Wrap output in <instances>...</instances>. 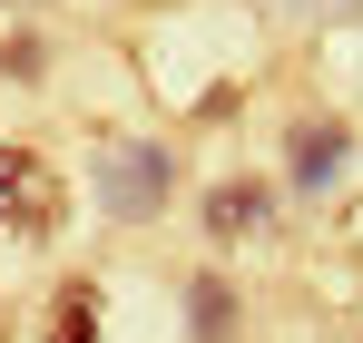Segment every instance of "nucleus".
Wrapping results in <instances>:
<instances>
[{
  "label": "nucleus",
  "instance_id": "f257e3e1",
  "mask_svg": "<svg viewBox=\"0 0 363 343\" xmlns=\"http://www.w3.org/2000/svg\"><path fill=\"white\" fill-rule=\"evenodd\" d=\"M167 196H177V157H167L157 137H118V147L99 157V206H108L118 226L167 216Z\"/></svg>",
  "mask_w": 363,
  "mask_h": 343
},
{
  "label": "nucleus",
  "instance_id": "f03ea898",
  "mask_svg": "<svg viewBox=\"0 0 363 343\" xmlns=\"http://www.w3.org/2000/svg\"><path fill=\"white\" fill-rule=\"evenodd\" d=\"M60 206H69V186H60L50 157L0 147V226H10V235H50V226H60Z\"/></svg>",
  "mask_w": 363,
  "mask_h": 343
},
{
  "label": "nucleus",
  "instance_id": "7ed1b4c3",
  "mask_svg": "<svg viewBox=\"0 0 363 343\" xmlns=\"http://www.w3.org/2000/svg\"><path fill=\"white\" fill-rule=\"evenodd\" d=\"M275 226V186L265 176H226V186H206V235L216 245H245V235Z\"/></svg>",
  "mask_w": 363,
  "mask_h": 343
},
{
  "label": "nucleus",
  "instance_id": "20e7f679",
  "mask_svg": "<svg viewBox=\"0 0 363 343\" xmlns=\"http://www.w3.org/2000/svg\"><path fill=\"white\" fill-rule=\"evenodd\" d=\"M344 157H354V137H344L334 118H304L295 137H285V176H295L304 196H314V186H334V176H344Z\"/></svg>",
  "mask_w": 363,
  "mask_h": 343
},
{
  "label": "nucleus",
  "instance_id": "39448f33",
  "mask_svg": "<svg viewBox=\"0 0 363 343\" xmlns=\"http://www.w3.org/2000/svg\"><path fill=\"white\" fill-rule=\"evenodd\" d=\"M186 324H196V343H236V285H226V275H196V285H186Z\"/></svg>",
  "mask_w": 363,
  "mask_h": 343
},
{
  "label": "nucleus",
  "instance_id": "423d86ee",
  "mask_svg": "<svg viewBox=\"0 0 363 343\" xmlns=\"http://www.w3.org/2000/svg\"><path fill=\"white\" fill-rule=\"evenodd\" d=\"M50 343H99V294L69 285L60 304H50Z\"/></svg>",
  "mask_w": 363,
  "mask_h": 343
}]
</instances>
